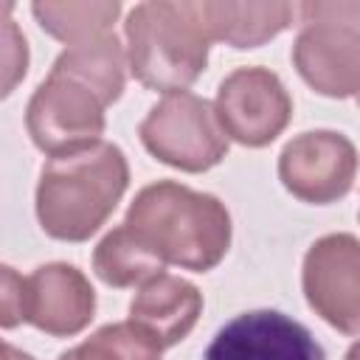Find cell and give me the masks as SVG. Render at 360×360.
<instances>
[{
	"label": "cell",
	"instance_id": "1",
	"mask_svg": "<svg viewBox=\"0 0 360 360\" xmlns=\"http://www.w3.org/2000/svg\"><path fill=\"white\" fill-rule=\"evenodd\" d=\"M129 169L115 143H93L56 155L42 166L37 217L45 233L65 242L90 239L127 191Z\"/></svg>",
	"mask_w": 360,
	"mask_h": 360
},
{
	"label": "cell",
	"instance_id": "2",
	"mask_svg": "<svg viewBox=\"0 0 360 360\" xmlns=\"http://www.w3.org/2000/svg\"><path fill=\"white\" fill-rule=\"evenodd\" d=\"M124 225H129L166 264L197 273L219 264L231 245V217L225 205L174 180L141 188Z\"/></svg>",
	"mask_w": 360,
	"mask_h": 360
},
{
	"label": "cell",
	"instance_id": "3",
	"mask_svg": "<svg viewBox=\"0 0 360 360\" xmlns=\"http://www.w3.org/2000/svg\"><path fill=\"white\" fill-rule=\"evenodd\" d=\"M127 42L135 79L169 96L186 90L205 70L214 39L202 3L155 0L129 11Z\"/></svg>",
	"mask_w": 360,
	"mask_h": 360
},
{
	"label": "cell",
	"instance_id": "4",
	"mask_svg": "<svg viewBox=\"0 0 360 360\" xmlns=\"http://www.w3.org/2000/svg\"><path fill=\"white\" fill-rule=\"evenodd\" d=\"M298 14L292 62L304 82L329 98L360 93V3H304Z\"/></svg>",
	"mask_w": 360,
	"mask_h": 360
},
{
	"label": "cell",
	"instance_id": "5",
	"mask_svg": "<svg viewBox=\"0 0 360 360\" xmlns=\"http://www.w3.org/2000/svg\"><path fill=\"white\" fill-rule=\"evenodd\" d=\"M104 107L107 98L90 82L53 65L28 101L25 127L34 143L56 158L98 143L104 132Z\"/></svg>",
	"mask_w": 360,
	"mask_h": 360
},
{
	"label": "cell",
	"instance_id": "6",
	"mask_svg": "<svg viewBox=\"0 0 360 360\" xmlns=\"http://www.w3.org/2000/svg\"><path fill=\"white\" fill-rule=\"evenodd\" d=\"M138 135L158 160L183 172H205L228 152L214 104L188 90L163 96L141 121Z\"/></svg>",
	"mask_w": 360,
	"mask_h": 360
},
{
	"label": "cell",
	"instance_id": "7",
	"mask_svg": "<svg viewBox=\"0 0 360 360\" xmlns=\"http://www.w3.org/2000/svg\"><path fill=\"white\" fill-rule=\"evenodd\" d=\"M304 295L309 307L343 335H360V242L329 233L304 256Z\"/></svg>",
	"mask_w": 360,
	"mask_h": 360
},
{
	"label": "cell",
	"instance_id": "8",
	"mask_svg": "<svg viewBox=\"0 0 360 360\" xmlns=\"http://www.w3.org/2000/svg\"><path fill=\"white\" fill-rule=\"evenodd\" d=\"M214 110L228 138L245 146H264L287 127L292 101L273 70L239 68L222 79Z\"/></svg>",
	"mask_w": 360,
	"mask_h": 360
},
{
	"label": "cell",
	"instance_id": "9",
	"mask_svg": "<svg viewBox=\"0 0 360 360\" xmlns=\"http://www.w3.org/2000/svg\"><path fill=\"white\" fill-rule=\"evenodd\" d=\"M357 163V149L346 135L315 129L292 138L281 149L278 177L298 200L326 205L352 188Z\"/></svg>",
	"mask_w": 360,
	"mask_h": 360
},
{
	"label": "cell",
	"instance_id": "10",
	"mask_svg": "<svg viewBox=\"0 0 360 360\" xmlns=\"http://www.w3.org/2000/svg\"><path fill=\"white\" fill-rule=\"evenodd\" d=\"M202 360H326L312 332L278 309H253L228 321Z\"/></svg>",
	"mask_w": 360,
	"mask_h": 360
},
{
	"label": "cell",
	"instance_id": "11",
	"mask_svg": "<svg viewBox=\"0 0 360 360\" xmlns=\"http://www.w3.org/2000/svg\"><path fill=\"white\" fill-rule=\"evenodd\" d=\"M96 309V292L90 281L73 264H42L22 278L20 321L65 338L82 332Z\"/></svg>",
	"mask_w": 360,
	"mask_h": 360
},
{
	"label": "cell",
	"instance_id": "12",
	"mask_svg": "<svg viewBox=\"0 0 360 360\" xmlns=\"http://www.w3.org/2000/svg\"><path fill=\"white\" fill-rule=\"evenodd\" d=\"M200 312H202L200 290L191 281L169 273H160L158 278L141 284V290L129 304V321L146 329L160 343V349L180 343L194 329Z\"/></svg>",
	"mask_w": 360,
	"mask_h": 360
},
{
	"label": "cell",
	"instance_id": "13",
	"mask_svg": "<svg viewBox=\"0 0 360 360\" xmlns=\"http://www.w3.org/2000/svg\"><path fill=\"white\" fill-rule=\"evenodd\" d=\"M211 39L233 48H256L281 34L295 17L290 3H202Z\"/></svg>",
	"mask_w": 360,
	"mask_h": 360
},
{
	"label": "cell",
	"instance_id": "14",
	"mask_svg": "<svg viewBox=\"0 0 360 360\" xmlns=\"http://www.w3.org/2000/svg\"><path fill=\"white\" fill-rule=\"evenodd\" d=\"M166 262L129 228L118 225L112 228L93 253V270L96 276L110 287H135L158 278L163 273Z\"/></svg>",
	"mask_w": 360,
	"mask_h": 360
},
{
	"label": "cell",
	"instance_id": "15",
	"mask_svg": "<svg viewBox=\"0 0 360 360\" xmlns=\"http://www.w3.org/2000/svg\"><path fill=\"white\" fill-rule=\"evenodd\" d=\"M124 62L127 56L115 34H101V37L70 45L53 65L90 82L107 98V104H112L124 90Z\"/></svg>",
	"mask_w": 360,
	"mask_h": 360
},
{
	"label": "cell",
	"instance_id": "16",
	"mask_svg": "<svg viewBox=\"0 0 360 360\" xmlns=\"http://www.w3.org/2000/svg\"><path fill=\"white\" fill-rule=\"evenodd\" d=\"M118 11V3H34L39 25L68 45L107 34Z\"/></svg>",
	"mask_w": 360,
	"mask_h": 360
},
{
	"label": "cell",
	"instance_id": "17",
	"mask_svg": "<svg viewBox=\"0 0 360 360\" xmlns=\"http://www.w3.org/2000/svg\"><path fill=\"white\" fill-rule=\"evenodd\" d=\"M160 343L135 321L107 323L59 360H160Z\"/></svg>",
	"mask_w": 360,
	"mask_h": 360
},
{
	"label": "cell",
	"instance_id": "18",
	"mask_svg": "<svg viewBox=\"0 0 360 360\" xmlns=\"http://www.w3.org/2000/svg\"><path fill=\"white\" fill-rule=\"evenodd\" d=\"M28 48L14 20H3V96H8L20 76H25Z\"/></svg>",
	"mask_w": 360,
	"mask_h": 360
},
{
	"label": "cell",
	"instance_id": "19",
	"mask_svg": "<svg viewBox=\"0 0 360 360\" xmlns=\"http://www.w3.org/2000/svg\"><path fill=\"white\" fill-rule=\"evenodd\" d=\"M20 298H22V276L14 273V267H3V326L11 329L20 323Z\"/></svg>",
	"mask_w": 360,
	"mask_h": 360
},
{
	"label": "cell",
	"instance_id": "20",
	"mask_svg": "<svg viewBox=\"0 0 360 360\" xmlns=\"http://www.w3.org/2000/svg\"><path fill=\"white\" fill-rule=\"evenodd\" d=\"M3 360H31L25 352H20V349H14L11 343H6L3 346Z\"/></svg>",
	"mask_w": 360,
	"mask_h": 360
},
{
	"label": "cell",
	"instance_id": "21",
	"mask_svg": "<svg viewBox=\"0 0 360 360\" xmlns=\"http://www.w3.org/2000/svg\"><path fill=\"white\" fill-rule=\"evenodd\" d=\"M346 360H360V340L346 352Z\"/></svg>",
	"mask_w": 360,
	"mask_h": 360
},
{
	"label": "cell",
	"instance_id": "22",
	"mask_svg": "<svg viewBox=\"0 0 360 360\" xmlns=\"http://www.w3.org/2000/svg\"><path fill=\"white\" fill-rule=\"evenodd\" d=\"M357 104H360V93H357Z\"/></svg>",
	"mask_w": 360,
	"mask_h": 360
}]
</instances>
